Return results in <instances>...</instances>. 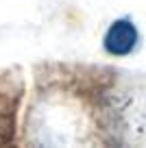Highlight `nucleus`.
<instances>
[{"label": "nucleus", "mask_w": 146, "mask_h": 148, "mask_svg": "<svg viewBox=\"0 0 146 148\" xmlns=\"http://www.w3.org/2000/svg\"><path fill=\"white\" fill-rule=\"evenodd\" d=\"M137 44V28L133 26L131 20H116L109 26L105 35V48L107 52L116 57L129 55Z\"/></svg>", "instance_id": "1"}]
</instances>
